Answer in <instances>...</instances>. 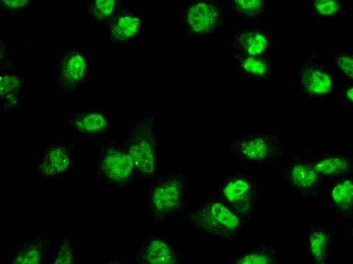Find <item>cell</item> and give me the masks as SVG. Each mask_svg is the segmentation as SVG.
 Instances as JSON below:
<instances>
[{
  "instance_id": "cell-11",
  "label": "cell",
  "mask_w": 353,
  "mask_h": 264,
  "mask_svg": "<svg viewBox=\"0 0 353 264\" xmlns=\"http://www.w3.org/2000/svg\"><path fill=\"white\" fill-rule=\"evenodd\" d=\"M239 43L244 50L251 55L261 53L267 45L265 37L261 32L258 31H250L241 35Z\"/></svg>"
},
{
  "instance_id": "cell-4",
  "label": "cell",
  "mask_w": 353,
  "mask_h": 264,
  "mask_svg": "<svg viewBox=\"0 0 353 264\" xmlns=\"http://www.w3.org/2000/svg\"><path fill=\"white\" fill-rule=\"evenodd\" d=\"M181 184L177 181H169L157 187L153 194L155 209L164 213L175 209L180 202Z\"/></svg>"
},
{
  "instance_id": "cell-22",
  "label": "cell",
  "mask_w": 353,
  "mask_h": 264,
  "mask_svg": "<svg viewBox=\"0 0 353 264\" xmlns=\"http://www.w3.org/2000/svg\"><path fill=\"white\" fill-rule=\"evenodd\" d=\"M314 5L316 11L324 16L333 14L339 7L338 2L334 0H316Z\"/></svg>"
},
{
  "instance_id": "cell-15",
  "label": "cell",
  "mask_w": 353,
  "mask_h": 264,
  "mask_svg": "<svg viewBox=\"0 0 353 264\" xmlns=\"http://www.w3.org/2000/svg\"><path fill=\"white\" fill-rule=\"evenodd\" d=\"M332 197L335 203L342 208H349L353 200L352 182L346 180L337 184L332 191Z\"/></svg>"
},
{
  "instance_id": "cell-17",
  "label": "cell",
  "mask_w": 353,
  "mask_h": 264,
  "mask_svg": "<svg viewBox=\"0 0 353 264\" xmlns=\"http://www.w3.org/2000/svg\"><path fill=\"white\" fill-rule=\"evenodd\" d=\"M293 183L298 186L304 187L311 185L316 179L314 170L301 164L295 166L291 173Z\"/></svg>"
},
{
  "instance_id": "cell-25",
  "label": "cell",
  "mask_w": 353,
  "mask_h": 264,
  "mask_svg": "<svg viewBox=\"0 0 353 264\" xmlns=\"http://www.w3.org/2000/svg\"><path fill=\"white\" fill-rule=\"evenodd\" d=\"M39 254L36 250H31L20 254L16 261L19 263H36L39 259Z\"/></svg>"
},
{
  "instance_id": "cell-27",
  "label": "cell",
  "mask_w": 353,
  "mask_h": 264,
  "mask_svg": "<svg viewBox=\"0 0 353 264\" xmlns=\"http://www.w3.org/2000/svg\"><path fill=\"white\" fill-rule=\"evenodd\" d=\"M3 3L8 7L17 8L24 6L26 3V1H3Z\"/></svg>"
},
{
  "instance_id": "cell-26",
  "label": "cell",
  "mask_w": 353,
  "mask_h": 264,
  "mask_svg": "<svg viewBox=\"0 0 353 264\" xmlns=\"http://www.w3.org/2000/svg\"><path fill=\"white\" fill-rule=\"evenodd\" d=\"M338 64L340 68L349 76L352 77L353 72V59L352 57L344 55L340 57L338 60Z\"/></svg>"
},
{
  "instance_id": "cell-20",
  "label": "cell",
  "mask_w": 353,
  "mask_h": 264,
  "mask_svg": "<svg viewBox=\"0 0 353 264\" xmlns=\"http://www.w3.org/2000/svg\"><path fill=\"white\" fill-rule=\"evenodd\" d=\"M242 66L248 72L256 75H264L267 71L266 63L259 58L255 57H248L242 61Z\"/></svg>"
},
{
  "instance_id": "cell-13",
  "label": "cell",
  "mask_w": 353,
  "mask_h": 264,
  "mask_svg": "<svg viewBox=\"0 0 353 264\" xmlns=\"http://www.w3.org/2000/svg\"><path fill=\"white\" fill-rule=\"evenodd\" d=\"M250 189L248 182L242 179H237L229 182L224 187L223 193L229 202L236 204L246 196Z\"/></svg>"
},
{
  "instance_id": "cell-21",
  "label": "cell",
  "mask_w": 353,
  "mask_h": 264,
  "mask_svg": "<svg viewBox=\"0 0 353 264\" xmlns=\"http://www.w3.org/2000/svg\"><path fill=\"white\" fill-rule=\"evenodd\" d=\"M114 3L113 0L96 1L92 6L93 14L100 18L109 16L114 9Z\"/></svg>"
},
{
  "instance_id": "cell-1",
  "label": "cell",
  "mask_w": 353,
  "mask_h": 264,
  "mask_svg": "<svg viewBox=\"0 0 353 264\" xmlns=\"http://www.w3.org/2000/svg\"><path fill=\"white\" fill-rule=\"evenodd\" d=\"M195 222L209 233L220 236L227 235L239 224L237 217L226 206L219 203L208 205L195 216Z\"/></svg>"
},
{
  "instance_id": "cell-19",
  "label": "cell",
  "mask_w": 353,
  "mask_h": 264,
  "mask_svg": "<svg viewBox=\"0 0 353 264\" xmlns=\"http://www.w3.org/2000/svg\"><path fill=\"white\" fill-rule=\"evenodd\" d=\"M234 3L240 12L248 16L260 13L263 7V2L260 0H236Z\"/></svg>"
},
{
  "instance_id": "cell-5",
  "label": "cell",
  "mask_w": 353,
  "mask_h": 264,
  "mask_svg": "<svg viewBox=\"0 0 353 264\" xmlns=\"http://www.w3.org/2000/svg\"><path fill=\"white\" fill-rule=\"evenodd\" d=\"M149 137L139 136L131 144L129 155L136 167L144 173H150L154 168L153 149Z\"/></svg>"
},
{
  "instance_id": "cell-7",
  "label": "cell",
  "mask_w": 353,
  "mask_h": 264,
  "mask_svg": "<svg viewBox=\"0 0 353 264\" xmlns=\"http://www.w3.org/2000/svg\"><path fill=\"white\" fill-rule=\"evenodd\" d=\"M301 81L304 88L311 93H326L332 87L330 75L322 70L314 68H308L303 70Z\"/></svg>"
},
{
  "instance_id": "cell-2",
  "label": "cell",
  "mask_w": 353,
  "mask_h": 264,
  "mask_svg": "<svg viewBox=\"0 0 353 264\" xmlns=\"http://www.w3.org/2000/svg\"><path fill=\"white\" fill-rule=\"evenodd\" d=\"M187 22L191 29L198 34H207L221 22L220 9L209 2H199L191 5L186 13Z\"/></svg>"
},
{
  "instance_id": "cell-14",
  "label": "cell",
  "mask_w": 353,
  "mask_h": 264,
  "mask_svg": "<svg viewBox=\"0 0 353 264\" xmlns=\"http://www.w3.org/2000/svg\"><path fill=\"white\" fill-rule=\"evenodd\" d=\"M349 166L347 161L344 159L331 158L316 163L314 167V170L316 172L326 175H338L347 172Z\"/></svg>"
},
{
  "instance_id": "cell-28",
  "label": "cell",
  "mask_w": 353,
  "mask_h": 264,
  "mask_svg": "<svg viewBox=\"0 0 353 264\" xmlns=\"http://www.w3.org/2000/svg\"><path fill=\"white\" fill-rule=\"evenodd\" d=\"M346 96L348 99L349 100L352 101L353 100V90H352V88H349L346 93Z\"/></svg>"
},
{
  "instance_id": "cell-24",
  "label": "cell",
  "mask_w": 353,
  "mask_h": 264,
  "mask_svg": "<svg viewBox=\"0 0 353 264\" xmlns=\"http://www.w3.org/2000/svg\"><path fill=\"white\" fill-rule=\"evenodd\" d=\"M269 261V257L260 253L248 254L238 259V263L242 264H265Z\"/></svg>"
},
{
  "instance_id": "cell-3",
  "label": "cell",
  "mask_w": 353,
  "mask_h": 264,
  "mask_svg": "<svg viewBox=\"0 0 353 264\" xmlns=\"http://www.w3.org/2000/svg\"><path fill=\"white\" fill-rule=\"evenodd\" d=\"M134 164L129 155L117 150H108L102 160L104 173L111 179L117 181L125 180L130 175Z\"/></svg>"
},
{
  "instance_id": "cell-8",
  "label": "cell",
  "mask_w": 353,
  "mask_h": 264,
  "mask_svg": "<svg viewBox=\"0 0 353 264\" xmlns=\"http://www.w3.org/2000/svg\"><path fill=\"white\" fill-rule=\"evenodd\" d=\"M69 162L68 154L62 147L51 148L42 160L40 169L47 176H53L64 171Z\"/></svg>"
},
{
  "instance_id": "cell-23",
  "label": "cell",
  "mask_w": 353,
  "mask_h": 264,
  "mask_svg": "<svg viewBox=\"0 0 353 264\" xmlns=\"http://www.w3.org/2000/svg\"><path fill=\"white\" fill-rule=\"evenodd\" d=\"M20 81L14 76H1L0 85L1 94L5 95L14 93L20 87Z\"/></svg>"
},
{
  "instance_id": "cell-10",
  "label": "cell",
  "mask_w": 353,
  "mask_h": 264,
  "mask_svg": "<svg viewBox=\"0 0 353 264\" xmlns=\"http://www.w3.org/2000/svg\"><path fill=\"white\" fill-rule=\"evenodd\" d=\"M140 21L134 16L126 15L119 19L112 29L113 37L119 40H124L137 31Z\"/></svg>"
},
{
  "instance_id": "cell-16",
  "label": "cell",
  "mask_w": 353,
  "mask_h": 264,
  "mask_svg": "<svg viewBox=\"0 0 353 264\" xmlns=\"http://www.w3.org/2000/svg\"><path fill=\"white\" fill-rule=\"evenodd\" d=\"M75 125L80 130L96 132L105 128L107 121L102 115L94 112L86 114L78 119Z\"/></svg>"
},
{
  "instance_id": "cell-12",
  "label": "cell",
  "mask_w": 353,
  "mask_h": 264,
  "mask_svg": "<svg viewBox=\"0 0 353 264\" xmlns=\"http://www.w3.org/2000/svg\"><path fill=\"white\" fill-rule=\"evenodd\" d=\"M242 153L248 158L260 160L265 158L268 152L266 142L261 138L244 141L241 143Z\"/></svg>"
},
{
  "instance_id": "cell-6",
  "label": "cell",
  "mask_w": 353,
  "mask_h": 264,
  "mask_svg": "<svg viewBox=\"0 0 353 264\" xmlns=\"http://www.w3.org/2000/svg\"><path fill=\"white\" fill-rule=\"evenodd\" d=\"M86 71L84 57L78 53H72L63 59L61 68V79L68 87L75 86L83 78Z\"/></svg>"
},
{
  "instance_id": "cell-18",
  "label": "cell",
  "mask_w": 353,
  "mask_h": 264,
  "mask_svg": "<svg viewBox=\"0 0 353 264\" xmlns=\"http://www.w3.org/2000/svg\"><path fill=\"white\" fill-rule=\"evenodd\" d=\"M312 253L317 261L323 260L327 249V237L322 232L313 233L309 238Z\"/></svg>"
},
{
  "instance_id": "cell-9",
  "label": "cell",
  "mask_w": 353,
  "mask_h": 264,
  "mask_svg": "<svg viewBox=\"0 0 353 264\" xmlns=\"http://www.w3.org/2000/svg\"><path fill=\"white\" fill-rule=\"evenodd\" d=\"M147 261L151 263L169 264L176 262L173 252L160 240H155L149 245L146 254Z\"/></svg>"
}]
</instances>
